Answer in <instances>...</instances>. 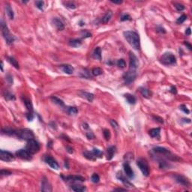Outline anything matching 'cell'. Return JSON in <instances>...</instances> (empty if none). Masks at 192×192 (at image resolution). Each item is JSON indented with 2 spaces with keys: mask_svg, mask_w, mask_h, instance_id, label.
Segmentation results:
<instances>
[{
  "mask_svg": "<svg viewBox=\"0 0 192 192\" xmlns=\"http://www.w3.org/2000/svg\"><path fill=\"white\" fill-rule=\"evenodd\" d=\"M110 2H113V3H114V4H118V5H120V4H122V3L123 2V1H120V0H119V1H113V0H111Z\"/></svg>",
  "mask_w": 192,
  "mask_h": 192,
  "instance_id": "obj_55",
  "label": "cell"
},
{
  "mask_svg": "<svg viewBox=\"0 0 192 192\" xmlns=\"http://www.w3.org/2000/svg\"><path fill=\"white\" fill-rule=\"evenodd\" d=\"M180 109L182 110V111L184 112L185 113H186V114H189L190 113V111H189V110L187 108V107L185 106V105H184V104H182L180 106Z\"/></svg>",
  "mask_w": 192,
  "mask_h": 192,
  "instance_id": "obj_48",
  "label": "cell"
},
{
  "mask_svg": "<svg viewBox=\"0 0 192 192\" xmlns=\"http://www.w3.org/2000/svg\"><path fill=\"white\" fill-rule=\"evenodd\" d=\"M67 111H68L69 115H73V116H75L77 113H78V110L75 107H69L67 109Z\"/></svg>",
  "mask_w": 192,
  "mask_h": 192,
  "instance_id": "obj_35",
  "label": "cell"
},
{
  "mask_svg": "<svg viewBox=\"0 0 192 192\" xmlns=\"http://www.w3.org/2000/svg\"><path fill=\"white\" fill-rule=\"evenodd\" d=\"M136 77H137V74H132V73H130L128 71L124 74L123 76L125 82V83L127 84L131 83L132 82H134L135 80Z\"/></svg>",
  "mask_w": 192,
  "mask_h": 192,
  "instance_id": "obj_16",
  "label": "cell"
},
{
  "mask_svg": "<svg viewBox=\"0 0 192 192\" xmlns=\"http://www.w3.org/2000/svg\"><path fill=\"white\" fill-rule=\"evenodd\" d=\"M173 177H174L175 180H176V182H177V183L180 184V185H182L183 186L189 187V185H190L189 181L188 180L187 178H185L184 176H182V175H180V174H176V175H174Z\"/></svg>",
  "mask_w": 192,
  "mask_h": 192,
  "instance_id": "obj_13",
  "label": "cell"
},
{
  "mask_svg": "<svg viewBox=\"0 0 192 192\" xmlns=\"http://www.w3.org/2000/svg\"><path fill=\"white\" fill-rule=\"evenodd\" d=\"M92 152L93 153V155H95V157L96 158H102V156H103V152L102 151H101L100 149H93L92 150Z\"/></svg>",
  "mask_w": 192,
  "mask_h": 192,
  "instance_id": "obj_34",
  "label": "cell"
},
{
  "mask_svg": "<svg viewBox=\"0 0 192 192\" xmlns=\"http://www.w3.org/2000/svg\"><path fill=\"white\" fill-rule=\"evenodd\" d=\"M40 148L41 146H40L39 143L34 139H32V140H28L26 146V149L32 155H34L35 153L39 152Z\"/></svg>",
  "mask_w": 192,
  "mask_h": 192,
  "instance_id": "obj_7",
  "label": "cell"
},
{
  "mask_svg": "<svg viewBox=\"0 0 192 192\" xmlns=\"http://www.w3.org/2000/svg\"><path fill=\"white\" fill-rule=\"evenodd\" d=\"M157 32H160V33H162V34L166 33V30H165V29H164V27H162L161 26H157Z\"/></svg>",
  "mask_w": 192,
  "mask_h": 192,
  "instance_id": "obj_49",
  "label": "cell"
},
{
  "mask_svg": "<svg viewBox=\"0 0 192 192\" xmlns=\"http://www.w3.org/2000/svg\"><path fill=\"white\" fill-rule=\"evenodd\" d=\"M186 20H187V16L185 14H182L180 17L178 18V20H176V23L178 24H181L182 23H184Z\"/></svg>",
  "mask_w": 192,
  "mask_h": 192,
  "instance_id": "obj_44",
  "label": "cell"
},
{
  "mask_svg": "<svg viewBox=\"0 0 192 192\" xmlns=\"http://www.w3.org/2000/svg\"><path fill=\"white\" fill-rule=\"evenodd\" d=\"M4 97H5V99L6 100H8V101H14L16 98H15V96L13 95V94L10 93V92H5V93L4 94Z\"/></svg>",
  "mask_w": 192,
  "mask_h": 192,
  "instance_id": "obj_38",
  "label": "cell"
},
{
  "mask_svg": "<svg viewBox=\"0 0 192 192\" xmlns=\"http://www.w3.org/2000/svg\"><path fill=\"white\" fill-rule=\"evenodd\" d=\"M112 16H113V12H112L111 11H107V12H106V14H105L104 16L103 17H102V19H101V22H102L103 23H107L110 20V19H111Z\"/></svg>",
  "mask_w": 192,
  "mask_h": 192,
  "instance_id": "obj_26",
  "label": "cell"
},
{
  "mask_svg": "<svg viewBox=\"0 0 192 192\" xmlns=\"http://www.w3.org/2000/svg\"><path fill=\"white\" fill-rule=\"evenodd\" d=\"M14 136L17 137L25 140H32L35 137V134L33 131L28 128H24V129H20L18 131H15Z\"/></svg>",
  "mask_w": 192,
  "mask_h": 192,
  "instance_id": "obj_4",
  "label": "cell"
},
{
  "mask_svg": "<svg viewBox=\"0 0 192 192\" xmlns=\"http://www.w3.org/2000/svg\"><path fill=\"white\" fill-rule=\"evenodd\" d=\"M116 146H113L108 147V149H107V160L110 161L114 157V155L116 153Z\"/></svg>",
  "mask_w": 192,
  "mask_h": 192,
  "instance_id": "obj_23",
  "label": "cell"
},
{
  "mask_svg": "<svg viewBox=\"0 0 192 192\" xmlns=\"http://www.w3.org/2000/svg\"><path fill=\"white\" fill-rule=\"evenodd\" d=\"M16 156L26 161H30L32 159V154L29 153L26 149H22L16 152Z\"/></svg>",
  "mask_w": 192,
  "mask_h": 192,
  "instance_id": "obj_11",
  "label": "cell"
},
{
  "mask_svg": "<svg viewBox=\"0 0 192 192\" xmlns=\"http://www.w3.org/2000/svg\"><path fill=\"white\" fill-rule=\"evenodd\" d=\"M160 62L164 65H171L176 62V58L172 53H165L161 56Z\"/></svg>",
  "mask_w": 192,
  "mask_h": 192,
  "instance_id": "obj_6",
  "label": "cell"
},
{
  "mask_svg": "<svg viewBox=\"0 0 192 192\" xmlns=\"http://www.w3.org/2000/svg\"><path fill=\"white\" fill-rule=\"evenodd\" d=\"M83 155L85 158H87L88 160H90V161H95V160L97 159V158L95 157L93 153L92 152V151H89V152H88V151L84 152Z\"/></svg>",
  "mask_w": 192,
  "mask_h": 192,
  "instance_id": "obj_33",
  "label": "cell"
},
{
  "mask_svg": "<svg viewBox=\"0 0 192 192\" xmlns=\"http://www.w3.org/2000/svg\"><path fill=\"white\" fill-rule=\"evenodd\" d=\"M123 168H124V171L125 173L126 176H127L129 179H134V173L133 170H132V168H131L130 164H129L127 161L125 163H124Z\"/></svg>",
  "mask_w": 192,
  "mask_h": 192,
  "instance_id": "obj_15",
  "label": "cell"
},
{
  "mask_svg": "<svg viewBox=\"0 0 192 192\" xmlns=\"http://www.w3.org/2000/svg\"><path fill=\"white\" fill-rule=\"evenodd\" d=\"M51 100L53 101V103L56 104H57V105L59 106V107H64L65 106L64 101H63L62 100H61L60 99H59V98L56 97V96H52V97H51Z\"/></svg>",
  "mask_w": 192,
  "mask_h": 192,
  "instance_id": "obj_31",
  "label": "cell"
},
{
  "mask_svg": "<svg viewBox=\"0 0 192 192\" xmlns=\"http://www.w3.org/2000/svg\"><path fill=\"white\" fill-rule=\"evenodd\" d=\"M81 95L87 99V101H89V102H92L94 100V95L92 93H89V92H81Z\"/></svg>",
  "mask_w": 192,
  "mask_h": 192,
  "instance_id": "obj_28",
  "label": "cell"
},
{
  "mask_svg": "<svg viewBox=\"0 0 192 192\" xmlns=\"http://www.w3.org/2000/svg\"><path fill=\"white\" fill-rule=\"evenodd\" d=\"M3 62H1V70H2V71H3Z\"/></svg>",
  "mask_w": 192,
  "mask_h": 192,
  "instance_id": "obj_61",
  "label": "cell"
},
{
  "mask_svg": "<svg viewBox=\"0 0 192 192\" xmlns=\"http://www.w3.org/2000/svg\"><path fill=\"white\" fill-rule=\"evenodd\" d=\"M110 123L111 125V126L114 128L115 129H117L119 128V125L118 123L115 121V120H113V119H111L110 121Z\"/></svg>",
  "mask_w": 192,
  "mask_h": 192,
  "instance_id": "obj_47",
  "label": "cell"
},
{
  "mask_svg": "<svg viewBox=\"0 0 192 192\" xmlns=\"http://www.w3.org/2000/svg\"><path fill=\"white\" fill-rule=\"evenodd\" d=\"M153 119H154L156 122H159V123L161 124L164 123V120H163V119L161 118V117H159V116H153Z\"/></svg>",
  "mask_w": 192,
  "mask_h": 192,
  "instance_id": "obj_52",
  "label": "cell"
},
{
  "mask_svg": "<svg viewBox=\"0 0 192 192\" xmlns=\"http://www.w3.org/2000/svg\"><path fill=\"white\" fill-rule=\"evenodd\" d=\"M93 57L95 59L101 60V50L100 47H96L93 53Z\"/></svg>",
  "mask_w": 192,
  "mask_h": 192,
  "instance_id": "obj_32",
  "label": "cell"
},
{
  "mask_svg": "<svg viewBox=\"0 0 192 192\" xmlns=\"http://www.w3.org/2000/svg\"><path fill=\"white\" fill-rule=\"evenodd\" d=\"M124 97L126 99L127 101H128V103L130 104H135L136 102H137V99H136V98L133 95H131V94L129 93L125 94V95H124Z\"/></svg>",
  "mask_w": 192,
  "mask_h": 192,
  "instance_id": "obj_24",
  "label": "cell"
},
{
  "mask_svg": "<svg viewBox=\"0 0 192 192\" xmlns=\"http://www.w3.org/2000/svg\"><path fill=\"white\" fill-rule=\"evenodd\" d=\"M86 137L89 139V140H92L95 138V135H94V134L92 132H91V131H89V132H86Z\"/></svg>",
  "mask_w": 192,
  "mask_h": 192,
  "instance_id": "obj_50",
  "label": "cell"
},
{
  "mask_svg": "<svg viewBox=\"0 0 192 192\" xmlns=\"http://www.w3.org/2000/svg\"><path fill=\"white\" fill-rule=\"evenodd\" d=\"M124 37L134 50H139L140 49V40L139 35L134 31H126L123 32Z\"/></svg>",
  "mask_w": 192,
  "mask_h": 192,
  "instance_id": "obj_1",
  "label": "cell"
},
{
  "mask_svg": "<svg viewBox=\"0 0 192 192\" xmlns=\"http://www.w3.org/2000/svg\"><path fill=\"white\" fill-rule=\"evenodd\" d=\"M8 59V61L10 62L11 64L16 69H19L20 68V65H19V63L17 62V61L14 58V57H11V56H8L7 57Z\"/></svg>",
  "mask_w": 192,
  "mask_h": 192,
  "instance_id": "obj_30",
  "label": "cell"
},
{
  "mask_svg": "<svg viewBox=\"0 0 192 192\" xmlns=\"http://www.w3.org/2000/svg\"><path fill=\"white\" fill-rule=\"evenodd\" d=\"M116 177H117V179H119V180H120L121 182H122V183H123V184L125 185V186H128V187H130V188L134 187V186L133 184H131V182L128 181L127 179H125V176H124L123 175H122V173L121 172L119 173L118 174L116 175Z\"/></svg>",
  "mask_w": 192,
  "mask_h": 192,
  "instance_id": "obj_18",
  "label": "cell"
},
{
  "mask_svg": "<svg viewBox=\"0 0 192 192\" xmlns=\"http://www.w3.org/2000/svg\"><path fill=\"white\" fill-rule=\"evenodd\" d=\"M114 191H126L127 189H125V188H116V189H114Z\"/></svg>",
  "mask_w": 192,
  "mask_h": 192,
  "instance_id": "obj_57",
  "label": "cell"
},
{
  "mask_svg": "<svg viewBox=\"0 0 192 192\" xmlns=\"http://www.w3.org/2000/svg\"><path fill=\"white\" fill-rule=\"evenodd\" d=\"M174 5H175V8H176L178 11H182L185 10V6L180 3H175Z\"/></svg>",
  "mask_w": 192,
  "mask_h": 192,
  "instance_id": "obj_45",
  "label": "cell"
},
{
  "mask_svg": "<svg viewBox=\"0 0 192 192\" xmlns=\"http://www.w3.org/2000/svg\"><path fill=\"white\" fill-rule=\"evenodd\" d=\"M140 92L141 95L146 99H150L152 97V92L149 89H146L145 87H140Z\"/></svg>",
  "mask_w": 192,
  "mask_h": 192,
  "instance_id": "obj_21",
  "label": "cell"
},
{
  "mask_svg": "<svg viewBox=\"0 0 192 192\" xmlns=\"http://www.w3.org/2000/svg\"><path fill=\"white\" fill-rule=\"evenodd\" d=\"M82 45V41L80 39H71L69 41V45L73 47H78Z\"/></svg>",
  "mask_w": 192,
  "mask_h": 192,
  "instance_id": "obj_29",
  "label": "cell"
},
{
  "mask_svg": "<svg viewBox=\"0 0 192 192\" xmlns=\"http://www.w3.org/2000/svg\"><path fill=\"white\" fill-rule=\"evenodd\" d=\"M0 159L6 162H10L14 160V156L12 153L5 150H0Z\"/></svg>",
  "mask_w": 192,
  "mask_h": 192,
  "instance_id": "obj_10",
  "label": "cell"
},
{
  "mask_svg": "<svg viewBox=\"0 0 192 192\" xmlns=\"http://www.w3.org/2000/svg\"><path fill=\"white\" fill-rule=\"evenodd\" d=\"M71 188L72 189V191L77 192H82L86 191V188L83 185H71Z\"/></svg>",
  "mask_w": 192,
  "mask_h": 192,
  "instance_id": "obj_27",
  "label": "cell"
},
{
  "mask_svg": "<svg viewBox=\"0 0 192 192\" xmlns=\"http://www.w3.org/2000/svg\"><path fill=\"white\" fill-rule=\"evenodd\" d=\"M153 152L156 154H160L164 155V157L170 160V161H180L181 158H179L177 155H173L171 153L168 149L164 147H161V146H156V147L153 148Z\"/></svg>",
  "mask_w": 192,
  "mask_h": 192,
  "instance_id": "obj_2",
  "label": "cell"
},
{
  "mask_svg": "<svg viewBox=\"0 0 192 192\" xmlns=\"http://www.w3.org/2000/svg\"><path fill=\"white\" fill-rule=\"evenodd\" d=\"M66 149H67V151H68L69 153H73V149L71 147L67 146V147H66Z\"/></svg>",
  "mask_w": 192,
  "mask_h": 192,
  "instance_id": "obj_59",
  "label": "cell"
},
{
  "mask_svg": "<svg viewBox=\"0 0 192 192\" xmlns=\"http://www.w3.org/2000/svg\"><path fill=\"white\" fill-rule=\"evenodd\" d=\"M62 178H64V179H65L66 181H68V182H83L85 181V178L83 177V176H66V177L62 176Z\"/></svg>",
  "mask_w": 192,
  "mask_h": 192,
  "instance_id": "obj_17",
  "label": "cell"
},
{
  "mask_svg": "<svg viewBox=\"0 0 192 192\" xmlns=\"http://www.w3.org/2000/svg\"><path fill=\"white\" fill-rule=\"evenodd\" d=\"M137 165L139 167L140 170H141L143 176H149V168L148 164L146 160H144L143 158H140L137 161Z\"/></svg>",
  "mask_w": 192,
  "mask_h": 192,
  "instance_id": "obj_9",
  "label": "cell"
},
{
  "mask_svg": "<svg viewBox=\"0 0 192 192\" xmlns=\"http://www.w3.org/2000/svg\"><path fill=\"white\" fill-rule=\"evenodd\" d=\"M12 174V173L9 171V170H2L1 171H0V175L2 176H10Z\"/></svg>",
  "mask_w": 192,
  "mask_h": 192,
  "instance_id": "obj_46",
  "label": "cell"
},
{
  "mask_svg": "<svg viewBox=\"0 0 192 192\" xmlns=\"http://www.w3.org/2000/svg\"><path fill=\"white\" fill-rule=\"evenodd\" d=\"M62 70L63 71V72L67 74H72L74 73V68L73 66H71V65L68 64H65V65H62L60 66Z\"/></svg>",
  "mask_w": 192,
  "mask_h": 192,
  "instance_id": "obj_20",
  "label": "cell"
},
{
  "mask_svg": "<svg viewBox=\"0 0 192 192\" xmlns=\"http://www.w3.org/2000/svg\"><path fill=\"white\" fill-rule=\"evenodd\" d=\"M103 73V70L101 68H94L92 71V74H93L94 76H99Z\"/></svg>",
  "mask_w": 192,
  "mask_h": 192,
  "instance_id": "obj_37",
  "label": "cell"
},
{
  "mask_svg": "<svg viewBox=\"0 0 192 192\" xmlns=\"http://www.w3.org/2000/svg\"><path fill=\"white\" fill-rule=\"evenodd\" d=\"M23 102H24L26 110H27L26 117L29 121H32L34 118V109H33L32 103L31 100L26 97H24V98L23 97Z\"/></svg>",
  "mask_w": 192,
  "mask_h": 192,
  "instance_id": "obj_8",
  "label": "cell"
},
{
  "mask_svg": "<svg viewBox=\"0 0 192 192\" xmlns=\"http://www.w3.org/2000/svg\"><path fill=\"white\" fill-rule=\"evenodd\" d=\"M170 92L173 95H176V94L177 93V89L176 88V86H171V88H170Z\"/></svg>",
  "mask_w": 192,
  "mask_h": 192,
  "instance_id": "obj_54",
  "label": "cell"
},
{
  "mask_svg": "<svg viewBox=\"0 0 192 192\" xmlns=\"http://www.w3.org/2000/svg\"><path fill=\"white\" fill-rule=\"evenodd\" d=\"M100 180V177L97 173H94L92 174V177H91V181L94 183H98Z\"/></svg>",
  "mask_w": 192,
  "mask_h": 192,
  "instance_id": "obj_43",
  "label": "cell"
},
{
  "mask_svg": "<svg viewBox=\"0 0 192 192\" xmlns=\"http://www.w3.org/2000/svg\"><path fill=\"white\" fill-rule=\"evenodd\" d=\"M5 11H6V14L8 15V17H9V19L13 20L14 17V11L9 4L5 5Z\"/></svg>",
  "mask_w": 192,
  "mask_h": 192,
  "instance_id": "obj_22",
  "label": "cell"
},
{
  "mask_svg": "<svg viewBox=\"0 0 192 192\" xmlns=\"http://www.w3.org/2000/svg\"><path fill=\"white\" fill-rule=\"evenodd\" d=\"M185 34L187 35H191V30L190 27L188 28L187 29L185 30Z\"/></svg>",
  "mask_w": 192,
  "mask_h": 192,
  "instance_id": "obj_56",
  "label": "cell"
},
{
  "mask_svg": "<svg viewBox=\"0 0 192 192\" xmlns=\"http://www.w3.org/2000/svg\"><path fill=\"white\" fill-rule=\"evenodd\" d=\"M1 29H2V35L5 38L6 43L8 45H12L15 40L14 36L11 34L9 29L8 28L7 25L3 20H1Z\"/></svg>",
  "mask_w": 192,
  "mask_h": 192,
  "instance_id": "obj_3",
  "label": "cell"
},
{
  "mask_svg": "<svg viewBox=\"0 0 192 192\" xmlns=\"http://www.w3.org/2000/svg\"><path fill=\"white\" fill-rule=\"evenodd\" d=\"M63 4L65 5V7L68 8L70 9H76L77 8V6L76 5L74 4L73 2H70V1H68V2H64Z\"/></svg>",
  "mask_w": 192,
  "mask_h": 192,
  "instance_id": "obj_36",
  "label": "cell"
},
{
  "mask_svg": "<svg viewBox=\"0 0 192 192\" xmlns=\"http://www.w3.org/2000/svg\"><path fill=\"white\" fill-rule=\"evenodd\" d=\"M182 120H184L185 122H187V123H190L191 122V119H182Z\"/></svg>",
  "mask_w": 192,
  "mask_h": 192,
  "instance_id": "obj_60",
  "label": "cell"
},
{
  "mask_svg": "<svg viewBox=\"0 0 192 192\" xmlns=\"http://www.w3.org/2000/svg\"><path fill=\"white\" fill-rule=\"evenodd\" d=\"M35 5H36L37 8H38V9L42 11L44 9L45 2H43V1H36V2H35Z\"/></svg>",
  "mask_w": 192,
  "mask_h": 192,
  "instance_id": "obj_42",
  "label": "cell"
},
{
  "mask_svg": "<svg viewBox=\"0 0 192 192\" xmlns=\"http://www.w3.org/2000/svg\"><path fill=\"white\" fill-rule=\"evenodd\" d=\"M117 65L120 68H125V66H126V62L123 59H119L118 62H117Z\"/></svg>",
  "mask_w": 192,
  "mask_h": 192,
  "instance_id": "obj_40",
  "label": "cell"
},
{
  "mask_svg": "<svg viewBox=\"0 0 192 192\" xmlns=\"http://www.w3.org/2000/svg\"><path fill=\"white\" fill-rule=\"evenodd\" d=\"M80 35H81V36H82L83 38H90V37H92V34H91L89 32L86 31V30H82L81 32H80Z\"/></svg>",
  "mask_w": 192,
  "mask_h": 192,
  "instance_id": "obj_39",
  "label": "cell"
},
{
  "mask_svg": "<svg viewBox=\"0 0 192 192\" xmlns=\"http://www.w3.org/2000/svg\"><path fill=\"white\" fill-rule=\"evenodd\" d=\"M6 80H7V81H8L10 84L13 83V77H12V76L10 75V74H8V75H7Z\"/></svg>",
  "mask_w": 192,
  "mask_h": 192,
  "instance_id": "obj_53",
  "label": "cell"
},
{
  "mask_svg": "<svg viewBox=\"0 0 192 192\" xmlns=\"http://www.w3.org/2000/svg\"><path fill=\"white\" fill-rule=\"evenodd\" d=\"M41 191L45 192H50L53 191L52 189V186L48 182L47 179L44 176L41 179Z\"/></svg>",
  "mask_w": 192,
  "mask_h": 192,
  "instance_id": "obj_14",
  "label": "cell"
},
{
  "mask_svg": "<svg viewBox=\"0 0 192 192\" xmlns=\"http://www.w3.org/2000/svg\"><path fill=\"white\" fill-rule=\"evenodd\" d=\"M131 17L130 15L128 14H125L123 15L122 17H121V21H126V20H131Z\"/></svg>",
  "mask_w": 192,
  "mask_h": 192,
  "instance_id": "obj_51",
  "label": "cell"
},
{
  "mask_svg": "<svg viewBox=\"0 0 192 192\" xmlns=\"http://www.w3.org/2000/svg\"><path fill=\"white\" fill-rule=\"evenodd\" d=\"M129 59H130V63H129L128 72L132 74H137V70L139 66V60L137 57L134 53L129 52Z\"/></svg>",
  "mask_w": 192,
  "mask_h": 192,
  "instance_id": "obj_5",
  "label": "cell"
},
{
  "mask_svg": "<svg viewBox=\"0 0 192 192\" xmlns=\"http://www.w3.org/2000/svg\"><path fill=\"white\" fill-rule=\"evenodd\" d=\"M184 44H185V46H187L188 47V49L190 50H191V45H190V44H189V43H188V41H185V42Z\"/></svg>",
  "mask_w": 192,
  "mask_h": 192,
  "instance_id": "obj_58",
  "label": "cell"
},
{
  "mask_svg": "<svg viewBox=\"0 0 192 192\" xmlns=\"http://www.w3.org/2000/svg\"><path fill=\"white\" fill-rule=\"evenodd\" d=\"M52 23H53V24L55 26V27L57 29V30H59V31H62V30H64L65 29L64 23H63L61 20H59V19H58V18H54V19L52 20Z\"/></svg>",
  "mask_w": 192,
  "mask_h": 192,
  "instance_id": "obj_19",
  "label": "cell"
},
{
  "mask_svg": "<svg viewBox=\"0 0 192 192\" xmlns=\"http://www.w3.org/2000/svg\"><path fill=\"white\" fill-rule=\"evenodd\" d=\"M45 161L49 165L50 168H52L53 169H55V170H59V164L57 163V161L52 156L47 155L45 158Z\"/></svg>",
  "mask_w": 192,
  "mask_h": 192,
  "instance_id": "obj_12",
  "label": "cell"
},
{
  "mask_svg": "<svg viewBox=\"0 0 192 192\" xmlns=\"http://www.w3.org/2000/svg\"><path fill=\"white\" fill-rule=\"evenodd\" d=\"M160 133H161V129L159 128H152L149 131V135L152 137H160Z\"/></svg>",
  "mask_w": 192,
  "mask_h": 192,
  "instance_id": "obj_25",
  "label": "cell"
},
{
  "mask_svg": "<svg viewBox=\"0 0 192 192\" xmlns=\"http://www.w3.org/2000/svg\"><path fill=\"white\" fill-rule=\"evenodd\" d=\"M104 137L105 138L106 140H109L110 139V137H111V134H110V132L109 131L108 129H104Z\"/></svg>",
  "mask_w": 192,
  "mask_h": 192,
  "instance_id": "obj_41",
  "label": "cell"
}]
</instances>
